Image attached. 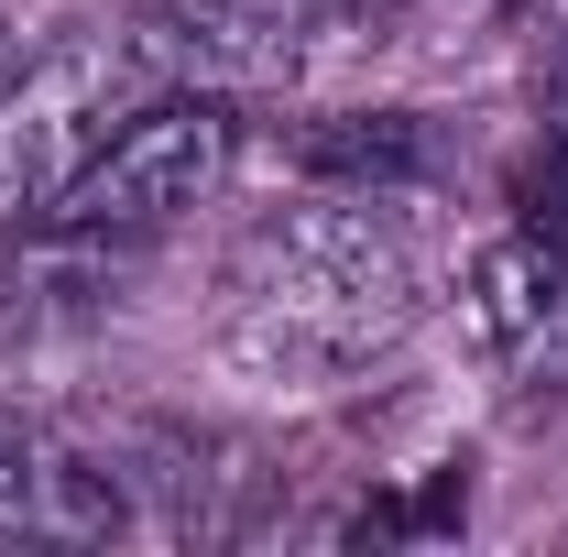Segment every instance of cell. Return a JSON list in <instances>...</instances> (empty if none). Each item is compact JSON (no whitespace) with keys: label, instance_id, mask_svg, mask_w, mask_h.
I'll list each match as a JSON object with an SVG mask.
<instances>
[{"label":"cell","instance_id":"obj_1","mask_svg":"<svg viewBox=\"0 0 568 557\" xmlns=\"http://www.w3.org/2000/svg\"><path fill=\"white\" fill-rule=\"evenodd\" d=\"M426 317V241L394 186H317L274 209L219 284V350L263 383H351Z\"/></svg>","mask_w":568,"mask_h":557},{"label":"cell","instance_id":"obj_2","mask_svg":"<svg viewBox=\"0 0 568 557\" xmlns=\"http://www.w3.org/2000/svg\"><path fill=\"white\" fill-rule=\"evenodd\" d=\"M175 88V55L153 44V22H77L44 55L0 77V230H33L77 186V164L121 132L132 110H153Z\"/></svg>","mask_w":568,"mask_h":557},{"label":"cell","instance_id":"obj_3","mask_svg":"<svg viewBox=\"0 0 568 557\" xmlns=\"http://www.w3.org/2000/svg\"><path fill=\"white\" fill-rule=\"evenodd\" d=\"M230 164H241V99H219V88H164L153 110H132L121 132L77 164V186L33 219V230H55L77 252L153 241V230H175L186 209H209L219 186H230Z\"/></svg>","mask_w":568,"mask_h":557},{"label":"cell","instance_id":"obj_4","mask_svg":"<svg viewBox=\"0 0 568 557\" xmlns=\"http://www.w3.org/2000/svg\"><path fill=\"white\" fill-rule=\"evenodd\" d=\"M361 0H153V44L175 55V88L219 99H284L351 44Z\"/></svg>","mask_w":568,"mask_h":557},{"label":"cell","instance_id":"obj_5","mask_svg":"<svg viewBox=\"0 0 568 557\" xmlns=\"http://www.w3.org/2000/svg\"><path fill=\"white\" fill-rule=\"evenodd\" d=\"M0 536H33V416L0 405Z\"/></svg>","mask_w":568,"mask_h":557},{"label":"cell","instance_id":"obj_6","mask_svg":"<svg viewBox=\"0 0 568 557\" xmlns=\"http://www.w3.org/2000/svg\"><path fill=\"white\" fill-rule=\"evenodd\" d=\"M547 121H558V153H568V44H558V67H547Z\"/></svg>","mask_w":568,"mask_h":557}]
</instances>
